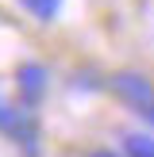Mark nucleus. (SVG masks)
<instances>
[{
	"instance_id": "20e7f679",
	"label": "nucleus",
	"mask_w": 154,
	"mask_h": 157,
	"mask_svg": "<svg viewBox=\"0 0 154 157\" xmlns=\"http://www.w3.org/2000/svg\"><path fill=\"white\" fill-rule=\"evenodd\" d=\"M127 157H154V134H127L123 138Z\"/></svg>"
},
{
	"instance_id": "7ed1b4c3",
	"label": "nucleus",
	"mask_w": 154,
	"mask_h": 157,
	"mask_svg": "<svg viewBox=\"0 0 154 157\" xmlns=\"http://www.w3.org/2000/svg\"><path fill=\"white\" fill-rule=\"evenodd\" d=\"M15 88L23 92V104H38V96L46 92V69L35 65V61H23L19 69H15Z\"/></svg>"
},
{
	"instance_id": "423d86ee",
	"label": "nucleus",
	"mask_w": 154,
	"mask_h": 157,
	"mask_svg": "<svg viewBox=\"0 0 154 157\" xmlns=\"http://www.w3.org/2000/svg\"><path fill=\"white\" fill-rule=\"evenodd\" d=\"M89 157H116V153H112V150H92Z\"/></svg>"
},
{
	"instance_id": "39448f33",
	"label": "nucleus",
	"mask_w": 154,
	"mask_h": 157,
	"mask_svg": "<svg viewBox=\"0 0 154 157\" xmlns=\"http://www.w3.org/2000/svg\"><path fill=\"white\" fill-rule=\"evenodd\" d=\"M15 4L23 8V12H31L35 19H54L62 8V0H15Z\"/></svg>"
},
{
	"instance_id": "f257e3e1",
	"label": "nucleus",
	"mask_w": 154,
	"mask_h": 157,
	"mask_svg": "<svg viewBox=\"0 0 154 157\" xmlns=\"http://www.w3.org/2000/svg\"><path fill=\"white\" fill-rule=\"evenodd\" d=\"M108 84H112L116 96H123L131 104V111H139L143 119L154 123V84L146 81V77H139V73H116Z\"/></svg>"
},
{
	"instance_id": "f03ea898",
	"label": "nucleus",
	"mask_w": 154,
	"mask_h": 157,
	"mask_svg": "<svg viewBox=\"0 0 154 157\" xmlns=\"http://www.w3.org/2000/svg\"><path fill=\"white\" fill-rule=\"evenodd\" d=\"M0 130H8L15 142H23L27 153H35V119H31L27 104H8V100H0Z\"/></svg>"
}]
</instances>
